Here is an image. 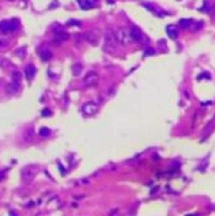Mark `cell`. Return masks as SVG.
<instances>
[{
	"mask_svg": "<svg viewBox=\"0 0 215 216\" xmlns=\"http://www.w3.org/2000/svg\"><path fill=\"white\" fill-rule=\"evenodd\" d=\"M5 44H6V42L3 41V39H0V47H5Z\"/></svg>",
	"mask_w": 215,
	"mask_h": 216,
	"instance_id": "cell-25",
	"label": "cell"
},
{
	"mask_svg": "<svg viewBox=\"0 0 215 216\" xmlns=\"http://www.w3.org/2000/svg\"><path fill=\"white\" fill-rule=\"evenodd\" d=\"M67 24H68V25H77V27H80V25H81V21H80V20L71 19V20L67 21Z\"/></svg>",
	"mask_w": 215,
	"mask_h": 216,
	"instance_id": "cell-21",
	"label": "cell"
},
{
	"mask_svg": "<svg viewBox=\"0 0 215 216\" xmlns=\"http://www.w3.org/2000/svg\"><path fill=\"white\" fill-rule=\"evenodd\" d=\"M214 124H215V119L210 120L209 123L206 124V126H205V129H204V132H203V136H207V134H209V133L211 132V129L214 128Z\"/></svg>",
	"mask_w": 215,
	"mask_h": 216,
	"instance_id": "cell-16",
	"label": "cell"
},
{
	"mask_svg": "<svg viewBox=\"0 0 215 216\" xmlns=\"http://www.w3.org/2000/svg\"><path fill=\"white\" fill-rule=\"evenodd\" d=\"M38 53H39V57H41V60L43 62H47V61H49L52 58V52L49 51L48 48H39Z\"/></svg>",
	"mask_w": 215,
	"mask_h": 216,
	"instance_id": "cell-10",
	"label": "cell"
},
{
	"mask_svg": "<svg viewBox=\"0 0 215 216\" xmlns=\"http://www.w3.org/2000/svg\"><path fill=\"white\" fill-rule=\"evenodd\" d=\"M37 172H38L37 165H33V164L32 165H27V167H24L23 169H22V178H23V181L25 183H29L34 179Z\"/></svg>",
	"mask_w": 215,
	"mask_h": 216,
	"instance_id": "cell-2",
	"label": "cell"
},
{
	"mask_svg": "<svg viewBox=\"0 0 215 216\" xmlns=\"http://www.w3.org/2000/svg\"><path fill=\"white\" fill-rule=\"evenodd\" d=\"M115 35H117L118 42L123 46H129L131 42L133 41L131 37V33H129V29H127V28H119Z\"/></svg>",
	"mask_w": 215,
	"mask_h": 216,
	"instance_id": "cell-4",
	"label": "cell"
},
{
	"mask_svg": "<svg viewBox=\"0 0 215 216\" xmlns=\"http://www.w3.org/2000/svg\"><path fill=\"white\" fill-rule=\"evenodd\" d=\"M49 134H51V130H49L48 128H42L39 130V135L43 136V138H46V136H48Z\"/></svg>",
	"mask_w": 215,
	"mask_h": 216,
	"instance_id": "cell-19",
	"label": "cell"
},
{
	"mask_svg": "<svg viewBox=\"0 0 215 216\" xmlns=\"http://www.w3.org/2000/svg\"><path fill=\"white\" fill-rule=\"evenodd\" d=\"M152 54H154V49H152V48H147V49H146V52H144V56H152Z\"/></svg>",
	"mask_w": 215,
	"mask_h": 216,
	"instance_id": "cell-23",
	"label": "cell"
},
{
	"mask_svg": "<svg viewBox=\"0 0 215 216\" xmlns=\"http://www.w3.org/2000/svg\"><path fill=\"white\" fill-rule=\"evenodd\" d=\"M166 33L168 35V38L171 39H176L178 37V31H177V27L176 25H167L166 27Z\"/></svg>",
	"mask_w": 215,
	"mask_h": 216,
	"instance_id": "cell-13",
	"label": "cell"
},
{
	"mask_svg": "<svg viewBox=\"0 0 215 216\" xmlns=\"http://www.w3.org/2000/svg\"><path fill=\"white\" fill-rule=\"evenodd\" d=\"M20 81H22V76L18 71H14L12 74V91H17L19 90L20 86Z\"/></svg>",
	"mask_w": 215,
	"mask_h": 216,
	"instance_id": "cell-9",
	"label": "cell"
},
{
	"mask_svg": "<svg viewBox=\"0 0 215 216\" xmlns=\"http://www.w3.org/2000/svg\"><path fill=\"white\" fill-rule=\"evenodd\" d=\"M42 115H43V116H51L52 111L49 110V109H43V110H42Z\"/></svg>",
	"mask_w": 215,
	"mask_h": 216,
	"instance_id": "cell-22",
	"label": "cell"
},
{
	"mask_svg": "<svg viewBox=\"0 0 215 216\" xmlns=\"http://www.w3.org/2000/svg\"><path fill=\"white\" fill-rule=\"evenodd\" d=\"M81 71H82V64L81 63L72 64V74H74V76H78L81 74Z\"/></svg>",
	"mask_w": 215,
	"mask_h": 216,
	"instance_id": "cell-17",
	"label": "cell"
},
{
	"mask_svg": "<svg viewBox=\"0 0 215 216\" xmlns=\"http://www.w3.org/2000/svg\"><path fill=\"white\" fill-rule=\"evenodd\" d=\"M142 5L144 6V8H147L149 11H152V13L157 14L158 17H164V15H166V13H164V11H162V10H160V9H157L156 6L150 5V4H148V3H142Z\"/></svg>",
	"mask_w": 215,
	"mask_h": 216,
	"instance_id": "cell-14",
	"label": "cell"
},
{
	"mask_svg": "<svg viewBox=\"0 0 215 216\" xmlns=\"http://www.w3.org/2000/svg\"><path fill=\"white\" fill-rule=\"evenodd\" d=\"M118 39H117V35L113 34L110 31H106L104 34V49L108 52H113L117 49L118 46Z\"/></svg>",
	"mask_w": 215,
	"mask_h": 216,
	"instance_id": "cell-1",
	"label": "cell"
},
{
	"mask_svg": "<svg viewBox=\"0 0 215 216\" xmlns=\"http://www.w3.org/2000/svg\"><path fill=\"white\" fill-rule=\"evenodd\" d=\"M129 33H131V37L134 42H142L143 41V32L137 25H132L131 28H129Z\"/></svg>",
	"mask_w": 215,
	"mask_h": 216,
	"instance_id": "cell-7",
	"label": "cell"
},
{
	"mask_svg": "<svg viewBox=\"0 0 215 216\" xmlns=\"http://www.w3.org/2000/svg\"><path fill=\"white\" fill-rule=\"evenodd\" d=\"M84 38H85L86 42H89L90 44L96 46L98 43H99V33L96 31L86 32V33H84Z\"/></svg>",
	"mask_w": 215,
	"mask_h": 216,
	"instance_id": "cell-6",
	"label": "cell"
},
{
	"mask_svg": "<svg viewBox=\"0 0 215 216\" xmlns=\"http://www.w3.org/2000/svg\"><path fill=\"white\" fill-rule=\"evenodd\" d=\"M6 172H8V169H3L2 172H0V181L4 178V175H6Z\"/></svg>",
	"mask_w": 215,
	"mask_h": 216,
	"instance_id": "cell-24",
	"label": "cell"
},
{
	"mask_svg": "<svg viewBox=\"0 0 215 216\" xmlns=\"http://www.w3.org/2000/svg\"><path fill=\"white\" fill-rule=\"evenodd\" d=\"M82 111H84V114L89 115V116H91V115H95L98 113V105L95 103H92V101L86 103L82 106Z\"/></svg>",
	"mask_w": 215,
	"mask_h": 216,
	"instance_id": "cell-8",
	"label": "cell"
},
{
	"mask_svg": "<svg viewBox=\"0 0 215 216\" xmlns=\"http://www.w3.org/2000/svg\"><path fill=\"white\" fill-rule=\"evenodd\" d=\"M24 52H25V48L23 47V48L17 49V51H15V54H17L18 57H20V58H23V57H24Z\"/></svg>",
	"mask_w": 215,
	"mask_h": 216,
	"instance_id": "cell-20",
	"label": "cell"
},
{
	"mask_svg": "<svg viewBox=\"0 0 215 216\" xmlns=\"http://www.w3.org/2000/svg\"><path fill=\"white\" fill-rule=\"evenodd\" d=\"M191 24H192L191 19H180V21H178V27L181 28H189Z\"/></svg>",
	"mask_w": 215,
	"mask_h": 216,
	"instance_id": "cell-18",
	"label": "cell"
},
{
	"mask_svg": "<svg viewBox=\"0 0 215 216\" xmlns=\"http://www.w3.org/2000/svg\"><path fill=\"white\" fill-rule=\"evenodd\" d=\"M78 3H80L81 9H90L94 6V2L92 0H78Z\"/></svg>",
	"mask_w": 215,
	"mask_h": 216,
	"instance_id": "cell-15",
	"label": "cell"
},
{
	"mask_svg": "<svg viewBox=\"0 0 215 216\" xmlns=\"http://www.w3.org/2000/svg\"><path fill=\"white\" fill-rule=\"evenodd\" d=\"M18 19H12V20H3L0 23V33L6 34V33H12L14 31L18 29Z\"/></svg>",
	"mask_w": 215,
	"mask_h": 216,
	"instance_id": "cell-3",
	"label": "cell"
},
{
	"mask_svg": "<svg viewBox=\"0 0 215 216\" xmlns=\"http://www.w3.org/2000/svg\"><path fill=\"white\" fill-rule=\"evenodd\" d=\"M68 33H66V32H63L62 29H60V31H57L56 33H55V41L57 42V43H62V42H64V41H67L68 39Z\"/></svg>",
	"mask_w": 215,
	"mask_h": 216,
	"instance_id": "cell-12",
	"label": "cell"
},
{
	"mask_svg": "<svg viewBox=\"0 0 215 216\" xmlns=\"http://www.w3.org/2000/svg\"><path fill=\"white\" fill-rule=\"evenodd\" d=\"M24 74H25V77L28 78V80H33V77L35 76V74H37V68L34 67V64H28V66L25 67L24 70Z\"/></svg>",
	"mask_w": 215,
	"mask_h": 216,
	"instance_id": "cell-11",
	"label": "cell"
},
{
	"mask_svg": "<svg viewBox=\"0 0 215 216\" xmlns=\"http://www.w3.org/2000/svg\"><path fill=\"white\" fill-rule=\"evenodd\" d=\"M98 82H99V75H98V72H95V71L88 72V74L85 75V77H84V83L86 86H89V87H91V86H96Z\"/></svg>",
	"mask_w": 215,
	"mask_h": 216,
	"instance_id": "cell-5",
	"label": "cell"
}]
</instances>
